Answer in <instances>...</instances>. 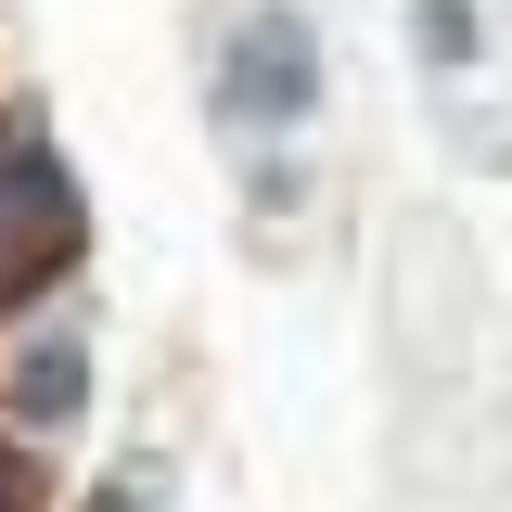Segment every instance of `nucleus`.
<instances>
[{"label":"nucleus","mask_w":512,"mask_h":512,"mask_svg":"<svg viewBox=\"0 0 512 512\" xmlns=\"http://www.w3.org/2000/svg\"><path fill=\"white\" fill-rule=\"evenodd\" d=\"M77 256H90V192L64 180L52 141H13L0 128V320L26 295H52Z\"/></svg>","instance_id":"nucleus-1"},{"label":"nucleus","mask_w":512,"mask_h":512,"mask_svg":"<svg viewBox=\"0 0 512 512\" xmlns=\"http://www.w3.org/2000/svg\"><path fill=\"white\" fill-rule=\"evenodd\" d=\"M320 116V26L295 0H256L244 26L218 39V128H256V141H282V128Z\"/></svg>","instance_id":"nucleus-2"},{"label":"nucleus","mask_w":512,"mask_h":512,"mask_svg":"<svg viewBox=\"0 0 512 512\" xmlns=\"http://www.w3.org/2000/svg\"><path fill=\"white\" fill-rule=\"evenodd\" d=\"M77 410H90V346H77V333L26 346V359H13V423H26V436H64Z\"/></svg>","instance_id":"nucleus-3"},{"label":"nucleus","mask_w":512,"mask_h":512,"mask_svg":"<svg viewBox=\"0 0 512 512\" xmlns=\"http://www.w3.org/2000/svg\"><path fill=\"white\" fill-rule=\"evenodd\" d=\"M410 26H423L436 64H474V0H410Z\"/></svg>","instance_id":"nucleus-4"},{"label":"nucleus","mask_w":512,"mask_h":512,"mask_svg":"<svg viewBox=\"0 0 512 512\" xmlns=\"http://www.w3.org/2000/svg\"><path fill=\"white\" fill-rule=\"evenodd\" d=\"M0 512H39V461H26L13 436H0Z\"/></svg>","instance_id":"nucleus-5"},{"label":"nucleus","mask_w":512,"mask_h":512,"mask_svg":"<svg viewBox=\"0 0 512 512\" xmlns=\"http://www.w3.org/2000/svg\"><path fill=\"white\" fill-rule=\"evenodd\" d=\"M90 512H141V487H90Z\"/></svg>","instance_id":"nucleus-6"}]
</instances>
